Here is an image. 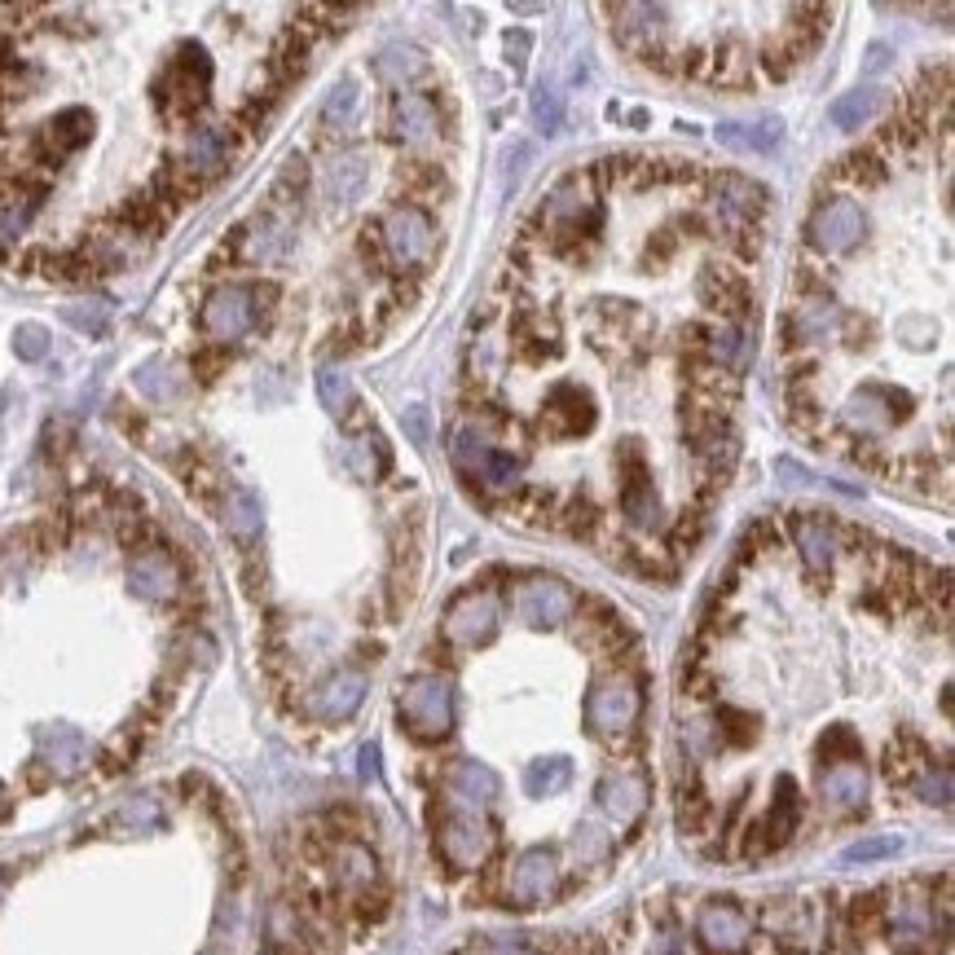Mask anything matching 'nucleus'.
I'll return each instance as SVG.
<instances>
[{
	"label": "nucleus",
	"mask_w": 955,
	"mask_h": 955,
	"mask_svg": "<svg viewBox=\"0 0 955 955\" xmlns=\"http://www.w3.org/2000/svg\"><path fill=\"white\" fill-rule=\"evenodd\" d=\"M819 793H824V802L837 806V810H859V806L868 802V766L855 762V757L828 766V771L819 775Z\"/></svg>",
	"instance_id": "obj_17"
},
{
	"label": "nucleus",
	"mask_w": 955,
	"mask_h": 955,
	"mask_svg": "<svg viewBox=\"0 0 955 955\" xmlns=\"http://www.w3.org/2000/svg\"><path fill=\"white\" fill-rule=\"evenodd\" d=\"M374 71H379L383 84L401 88L405 79H414V75L423 71V53H418L414 44H388V49L374 57Z\"/></svg>",
	"instance_id": "obj_28"
},
{
	"label": "nucleus",
	"mask_w": 955,
	"mask_h": 955,
	"mask_svg": "<svg viewBox=\"0 0 955 955\" xmlns=\"http://www.w3.org/2000/svg\"><path fill=\"white\" fill-rule=\"evenodd\" d=\"M647 779L643 775H630V771H613V775H604V784H599V806L608 810V819L613 824H635L638 815L647 810Z\"/></svg>",
	"instance_id": "obj_16"
},
{
	"label": "nucleus",
	"mask_w": 955,
	"mask_h": 955,
	"mask_svg": "<svg viewBox=\"0 0 955 955\" xmlns=\"http://www.w3.org/2000/svg\"><path fill=\"white\" fill-rule=\"evenodd\" d=\"M0 815H4V788H0Z\"/></svg>",
	"instance_id": "obj_47"
},
{
	"label": "nucleus",
	"mask_w": 955,
	"mask_h": 955,
	"mask_svg": "<svg viewBox=\"0 0 955 955\" xmlns=\"http://www.w3.org/2000/svg\"><path fill=\"white\" fill-rule=\"evenodd\" d=\"M586 718L599 735H626L638 718V691L630 678H599L586 696Z\"/></svg>",
	"instance_id": "obj_6"
},
{
	"label": "nucleus",
	"mask_w": 955,
	"mask_h": 955,
	"mask_svg": "<svg viewBox=\"0 0 955 955\" xmlns=\"http://www.w3.org/2000/svg\"><path fill=\"white\" fill-rule=\"evenodd\" d=\"M797 815H802L797 788H793L788 775H779V779H775V802H771V810H766V819H762V841H766V850H775V846H784V841L793 837Z\"/></svg>",
	"instance_id": "obj_23"
},
{
	"label": "nucleus",
	"mask_w": 955,
	"mask_h": 955,
	"mask_svg": "<svg viewBox=\"0 0 955 955\" xmlns=\"http://www.w3.org/2000/svg\"><path fill=\"white\" fill-rule=\"evenodd\" d=\"M365 185H370V159L365 155H339L321 172V190L330 203H352V199H361Z\"/></svg>",
	"instance_id": "obj_19"
},
{
	"label": "nucleus",
	"mask_w": 955,
	"mask_h": 955,
	"mask_svg": "<svg viewBox=\"0 0 955 955\" xmlns=\"http://www.w3.org/2000/svg\"><path fill=\"white\" fill-rule=\"evenodd\" d=\"M383 243H388V252H392V261H396L401 269H414V265H423V261L432 256V247H436V230H432V221H427L423 208L401 203V208L388 212Z\"/></svg>",
	"instance_id": "obj_4"
},
{
	"label": "nucleus",
	"mask_w": 955,
	"mask_h": 955,
	"mask_svg": "<svg viewBox=\"0 0 955 955\" xmlns=\"http://www.w3.org/2000/svg\"><path fill=\"white\" fill-rule=\"evenodd\" d=\"M542 423H547V436L569 441V436H582V432L595 427V410H591V401L582 396V388L564 379V383H555V388L547 392Z\"/></svg>",
	"instance_id": "obj_13"
},
{
	"label": "nucleus",
	"mask_w": 955,
	"mask_h": 955,
	"mask_svg": "<svg viewBox=\"0 0 955 955\" xmlns=\"http://www.w3.org/2000/svg\"><path fill=\"white\" fill-rule=\"evenodd\" d=\"M916 797L925 806H952V771L938 766V771H925L921 784H916Z\"/></svg>",
	"instance_id": "obj_36"
},
{
	"label": "nucleus",
	"mask_w": 955,
	"mask_h": 955,
	"mask_svg": "<svg viewBox=\"0 0 955 955\" xmlns=\"http://www.w3.org/2000/svg\"><path fill=\"white\" fill-rule=\"evenodd\" d=\"M908 396L890 383H863L859 392H850V401L841 405V423L859 436H885L903 414H908Z\"/></svg>",
	"instance_id": "obj_2"
},
{
	"label": "nucleus",
	"mask_w": 955,
	"mask_h": 955,
	"mask_svg": "<svg viewBox=\"0 0 955 955\" xmlns=\"http://www.w3.org/2000/svg\"><path fill=\"white\" fill-rule=\"evenodd\" d=\"M449 793L463 802V806H489L498 793H502V779L485 766V762H458L449 771Z\"/></svg>",
	"instance_id": "obj_22"
},
{
	"label": "nucleus",
	"mask_w": 955,
	"mask_h": 955,
	"mask_svg": "<svg viewBox=\"0 0 955 955\" xmlns=\"http://www.w3.org/2000/svg\"><path fill=\"white\" fill-rule=\"evenodd\" d=\"M392 128H396V137H401L405 146H423V141L441 128L436 102L423 97V93H405V97H396V106H392Z\"/></svg>",
	"instance_id": "obj_18"
},
{
	"label": "nucleus",
	"mask_w": 955,
	"mask_h": 955,
	"mask_svg": "<svg viewBox=\"0 0 955 955\" xmlns=\"http://www.w3.org/2000/svg\"><path fill=\"white\" fill-rule=\"evenodd\" d=\"M877 106H881L877 88H855V93H841V97L828 106V119H832V128L855 132V128H863V124L877 115Z\"/></svg>",
	"instance_id": "obj_27"
},
{
	"label": "nucleus",
	"mask_w": 955,
	"mask_h": 955,
	"mask_svg": "<svg viewBox=\"0 0 955 955\" xmlns=\"http://www.w3.org/2000/svg\"><path fill=\"white\" fill-rule=\"evenodd\" d=\"M793 538H797V551H802V560H806V569L815 577L832 573V564H837V533L824 520H797Z\"/></svg>",
	"instance_id": "obj_21"
},
{
	"label": "nucleus",
	"mask_w": 955,
	"mask_h": 955,
	"mask_svg": "<svg viewBox=\"0 0 955 955\" xmlns=\"http://www.w3.org/2000/svg\"><path fill=\"white\" fill-rule=\"evenodd\" d=\"M573 784V762L569 757H538L524 771V793L529 797H555Z\"/></svg>",
	"instance_id": "obj_26"
},
{
	"label": "nucleus",
	"mask_w": 955,
	"mask_h": 955,
	"mask_svg": "<svg viewBox=\"0 0 955 955\" xmlns=\"http://www.w3.org/2000/svg\"><path fill=\"white\" fill-rule=\"evenodd\" d=\"M547 221L560 230V234H582V225H595L599 221V199L591 190V177L573 172L555 185L551 203H547Z\"/></svg>",
	"instance_id": "obj_8"
},
{
	"label": "nucleus",
	"mask_w": 955,
	"mask_h": 955,
	"mask_svg": "<svg viewBox=\"0 0 955 955\" xmlns=\"http://www.w3.org/2000/svg\"><path fill=\"white\" fill-rule=\"evenodd\" d=\"M498 630V599L489 595V591H471V595H463L454 608H449V617H445V635L449 643H458V647H480V643H489Z\"/></svg>",
	"instance_id": "obj_10"
},
{
	"label": "nucleus",
	"mask_w": 955,
	"mask_h": 955,
	"mask_svg": "<svg viewBox=\"0 0 955 955\" xmlns=\"http://www.w3.org/2000/svg\"><path fill=\"white\" fill-rule=\"evenodd\" d=\"M256 287H221V291H212L208 296V305H203V330L212 335V339H243L252 326H256V318H261V305H256Z\"/></svg>",
	"instance_id": "obj_5"
},
{
	"label": "nucleus",
	"mask_w": 955,
	"mask_h": 955,
	"mask_svg": "<svg viewBox=\"0 0 955 955\" xmlns=\"http://www.w3.org/2000/svg\"><path fill=\"white\" fill-rule=\"evenodd\" d=\"M529 159H533V146H529V141H511V146H507V155H502V163H507V168H502V181H507L511 190L520 185Z\"/></svg>",
	"instance_id": "obj_38"
},
{
	"label": "nucleus",
	"mask_w": 955,
	"mask_h": 955,
	"mask_svg": "<svg viewBox=\"0 0 955 955\" xmlns=\"http://www.w3.org/2000/svg\"><path fill=\"white\" fill-rule=\"evenodd\" d=\"M365 687H370V678L361 669H335L318 691L309 696V713L321 718V722H343V718H352L361 709Z\"/></svg>",
	"instance_id": "obj_12"
},
{
	"label": "nucleus",
	"mask_w": 955,
	"mask_h": 955,
	"mask_svg": "<svg viewBox=\"0 0 955 955\" xmlns=\"http://www.w3.org/2000/svg\"><path fill=\"white\" fill-rule=\"evenodd\" d=\"M890 934H894V943H903V947L930 938V912H925L921 903H899L894 916H890Z\"/></svg>",
	"instance_id": "obj_30"
},
{
	"label": "nucleus",
	"mask_w": 955,
	"mask_h": 955,
	"mask_svg": "<svg viewBox=\"0 0 955 955\" xmlns=\"http://www.w3.org/2000/svg\"><path fill=\"white\" fill-rule=\"evenodd\" d=\"M401 423H405V432H410L414 445H427V410H423V405H410V410L401 414Z\"/></svg>",
	"instance_id": "obj_41"
},
{
	"label": "nucleus",
	"mask_w": 955,
	"mask_h": 955,
	"mask_svg": "<svg viewBox=\"0 0 955 955\" xmlns=\"http://www.w3.org/2000/svg\"><path fill=\"white\" fill-rule=\"evenodd\" d=\"M622 511H626V520L643 529V533H651V529H660L665 524V511H660V498H656V489H651V480L635 471L626 485H622Z\"/></svg>",
	"instance_id": "obj_24"
},
{
	"label": "nucleus",
	"mask_w": 955,
	"mask_h": 955,
	"mask_svg": "<svg viewBox=\"0 0 955 955\" xmlns=\"http://www.w3.org/2000/svg\"><path fill=\"white\" fill-rule=\"evenodd\" d=\"M718 146L735 155H771L784 141V119L779 115H753V119H726L718 124Z\"/></svg>",
	"instance_id": "obj_15"
},
{
	"label": "nucleus",
	"mask_w": 955,
	"mask_h": 955,
	"mask_svg": "<svg viewBox=\"0 0 955 955\" xmlns=\"http://www.w3.org/2000/svg\"><path fill=\"white\" fill-rule=\"evenodd\" d=\"M44 348H49V343H44V330H40V326H22V330H18V352H22V357L35 361V357H44Z\"/></svg>",
	"instance_id": "obj_40"
},
{
	"label": "nucleus",
	"mask_w": 955,
	"mask_h": 955,
	"mask_svg": "<svg viewBox=\"0 0 955 955\" xmlns=\"http://www.w3.org/2000/svg\"><path fill=\"white\" fill-rule=\"evenodd\" d=\"M348 463H352V471H357L361 480H374V471L383 467V454L374 449V441H357L352 454H348Z\"/></svg>",
	"instance_id": "obj_39"
},
{
	"label": "nucleus",
	"mask_w": 955,
	"mask_h": 955,
	"mask_svg": "<svg viewBox=\"0 0 955 955\" xmlns=\"http://www.w3.org/2000/svg\"><path fill=\"white\" fill-rule=\"evenodd\" d=\"M485 955H533V952H529L524 943H489Z\"/></svg>",
	"instance_id": "obj_45"
},
{
	"label": "nucleus",
	"mask_w": 955,
	"mask_h": 955,
	"mask_svg": "<svg viewBox=\"0 0 955 955\" xmlns=\"http://www.w3.org/2000/svg\"><path fill=\"white\" fill-rule=\"evenodd\" d=\"M744 330L740 326H722V330H713V339H709V348H713V357L722 361V365H735L740 361V352H744Z\"/></svg>",
	"instance_id": "obj_37"
},
{
	"label": "nucleus",
	"mask_w": 955,
	"mask_h": 955,
	"mask_svg": "<svg viewBox=\"0 0 955 955\" xmlns=\"http://www.w3.org/2000/svg\"><path fill=\"white\" fill-rule=\"evenodd\" d=\"M555 890H560V859H555V850H547V846L524 850L516 859V868H511V899L520 908H533V903H547Z\"/></svg>",
	"instance_id": "obj_9"
},
{
	"label": "nucleus",
	"mask_w": 955,
	"mask_h": 955,
	"mask_svg": "<svg viewBox=\"0 0 955 955\" xmlns=\"http://www.w3.org/2000/svg\"><path fill=\"white\" fill-rule=\"evenodd\" d=\"M806 238L824 256L850 252L863 238V212H859V203L855 199H828V203H819L815 216H810V225H806Z\"/></svg>",
	"instance_id": "obj_3"
},
{
	"label": "nucleus",
	"mask_w": 955,
	"mask_h": 955,
	"mask_svg": "<svg viewBox=\"0 0 955 955\" xmlns=\"http://www.w3.org/2000/svg\"><path fill=\"white\" fill-rule=\"evenodd\" d=\"M775 471L784 476V485H810V471L802 463H793V458H775Z\"/></svg>",
	"instance_id": "obj_43"
},
{
	"label": "nucleus",
	"mask_w": 955,
	"mask_h": 955,
	"mask_svg": "<svg viewBox=\"0 0 955 955\" xmlns=\"http://www.w3.org/2000/svg\"><path fill=\"white\" fill-rule=\"evenodd\" d=\"M318 396L330 414H348L352 401H357V396H352V379H348L343 370H335V365H326L318 374Z\"/></svg>",
	"instance_id": "obj_32"
},
{
	"label": "nucleus",
	"mask_w": 955,
	"mask_h": 955,
	"mask_svg": "<svg viewBox=\"0 0 955 955\" xmlns=\"http://www.w3.org/2000/svg\"><path fill=\"white\" fill-rule=\"evenodd\" d=\"M837 318H841V314H837V305H828V300H810V305H802V309H797V318H793V326H788V330H793L797 339H824V335L832 330V321H837Z\"/></svg>",
	"instance_id": "obj_31"
},
{
	"label": "nucleus",
	"mask_w": 955,
	"mask_h": 955,
	"mask_svg": "<svg viewBox=\"0 0 955 955\" xmlns=\"http://www.w3.org/2000/svg\"><path fill=\"white\" fill-rule=\"evenodd\" d=\"M357 102H361L357 84H352V79H339V84H335V93H330V97H326V106H321V124H326L330 132H348V128H352V119H357Z\"/></svg>",
	"instance_id": "obj_29"
},
{
	"label": "nucleus",
	"mask_w": 955,
	"mask_h": 955,
	"mask_svg": "<svg viewBox=\"0 0 955 955\" xmlns=\"http://www.w3.org/2000/svg\"><path fill=\"white\" fill-rule=\"evenodd\" d=\"M890 57H894V49L890 44H868V53H863V71L868 75H881V71H890Z\"/></svg>",
	"instance_id": "obj_42"
},
{
	"label": "nucleus",
	"mask_w": 955,
	"mask_h": 955,
	"mask_svg": "<svg viewBox=\"0 0 955 955\" xmlns=\"http://www.w3.org/2000/svg\"><path fill=\"white\" fill-rule=\"evenodd\" d=\"M361 775H365V779H374V775H379V749H374V744H365V749H361Z\"/></svg>",
	"instance_id": "obj_44"
},
{
	"label": "nucleus",
	"mask_w": 955,
	"mask_h": 955,
	"mask_svg": "<svg viewBox=\"0 0 955 955\" xmlns=\"http://www.w3.org/2000/svg\"><path fill=\"white\" fill-rule=\"evenodd\" d=\"M441 850L458 872H476L494 850V828L476 810H454L441 828Z\"/></svg>",
	"instance_id": "obj_7"
},
{
	"label": "nucleus",
	"mask_w": 955,
	"mask_h": 955,
	"mask_svg": "<svg viewBox=\"0 0 955 955\" xmlns=\"http://www.w3.org/2000/svg\"><path fill=\"white\" fill-rule=\"evenodd\" d=\"M656 955H678V947H673V943H665V947H660Z\"/></svg>",
	"instance_id": "obj_46"
},
{
	"label": "nucleus",
	"mask_w": 955,
	"mask_h": 955,
	"mask_svg": "<svg viewBox=\"0 0 955 955\" xmlns=\"http://www.w3.org/2000/svg\"><path fill=\"white\" fill-rule=\"evenodd\" d=\"M533 119H538V128L551 137V132H560V124H564V106H560V93L555 88H538L533 93Z\"/></svg>",
	"instance_id": "obj_35"
},
{
	"label": "nucleus",
	"mask_w": 955,
	"mask_h": 955,
	"mask_svg": "<svg viewBox=\"0 0 955 955\" xmlns=\"http://www.w3.org/2000/svg\"><path fill=\"white\" fill-rule=\"evenodd\" d=\"M749 934H753V925H749V916H744L735 903H704L700 916H696V938H700L709 952H722V955L744 952Z\"/></svg>",
	"instance_id": "obj_11"
},
{
	"label": "nucleus",
	"mask_w": 955,
	"mask_h": 955,
	"mask_svg": "<svg viewBox=\"0 0 955 955\" xmlns=\"http://www.w3.org/2000/svg\"><path fill=\"white\" fill-rule=\"evenodd\" d=\"M516 608H520V617H524L529 626H560V622L573 617L577 595H573L564 582H555V577H533L529 586H520Z\"/></svg>",
	"instance_id": "obj_14"
},
{
	"label": "nucleus",
	"mask_w": 955,
	"mask_h": 955,
	"mask_svg": "<svg viewBox=\"0 0 955 955\" xmlns=\"http://www.w3.org/2000/svg\"><path fill=\"white\" fill-rule=\"evenodd\" d=\"M401 722L418 740H445L454 726V687L441 673H418L401 691Z\"/></svg>",
	"instance_id": "obj_1"
},
{
	"label": "nucleus",
	"mask_w": 955,
	"mask_h": 955,
	"mask_svg": "<svg viewBox=\"0 0 955 955\" xmlns=\"http://www.w3.org/2000/svg\"><path fill=\"white\" fill-rule=\"evenodd\" d=\"M903 837L899 832H885V837H868V841H855L841 859L846 863H881V859H894V855H903Z\"/></svg>",
	"instance_id": "obj_34"
},
{
	"label": "nucleus",
	"mask_w": 955,
	"mask_h": 955,
	"mask_svg": "<svg viewBox=\"0 0 955 955\" xmlns=\"http://www.w3.org/2000/svg\"><path fill=\"white\" fill-rule=\"evenodd\" d=\"M159 824H163V806L155 797H137L115 815V828H124V832H150Z\"/></svg>",
	"instance_id": "obj_33"
},
{
	"label": "nucleus",
	"mask_w": 955,
	"mask_h": 955,
	"mask_svg": "<svg viewBox=\"0 0 955 955\" xmlns=\"http://www.w3.org/2000/svg\"><path fill=\"white\" fill-rule=\"evenodd\" d=\"M374 877H379V863H374V855L365 850V846H357V841H343L339 850H335V881L343 885V890H370L374 885Z\"/></svg>",
	"instance_id": "obj_25"
},
{
	"label": "nucleus",
	"mask_w": 955,
	"mask_h": 955,
	"mask_svg": "<svg viewBox=\"0 0 955 955\" xmlns=\"http://www.w3.org/2000/svg\"><path fill=\"white\" fill-rule=\"evenodd\" d=\"M40 757H44L49 771L75 775V771H84V762H88V740H84L75 726H49V731L40 735Z\"/></svg>",
	"instance_id": "obj_20"
}]
</instances>
